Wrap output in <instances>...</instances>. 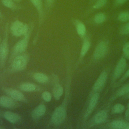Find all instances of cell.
<instances>
[{
	"label": "cell",
	"instance_id": "cell-30",
	"mask_svg": "<svg viewBox=\"0 0 129 129\" xmlns=\"http://www.w3.org/2000/svg\"><path fill=\"white\" fill-rule=\"evenodd\" d=\"M121 33L124 35H129V22L122 28Z\"/></svg>",
	"mask_w": 129,
	"mask_h": 129
},
{
	"label": "cell",
	"instance_id": "cell-18",
	"mask_svg": "<svg viewBox=\"0 0 129 129\" xmlns=\"http://www.w3.org/2000/svg\"><path fill=\"white\" fill-rule=\"evenodd\" d=\"M33 77L36 81L40 83H46L48 81V77L42 73H36L34 74Z\"/></svg>",
	"mask_w": 129,
	"mask_h": 129
},
{
	"label": "cell",
	"instance_id": "cell-9",
	"mask_svg": "<svg viewBox=\"0 0 129 129\" xmlns=\"http://www.w3.org/2000/svg\"><path fill=\"white\" fill-rule=\"evenodd\" d=\"M107 78V74L105 71L102 72L95 81L93 89L94 91H97L101 89L104 85Z\"/></svg>",
	"mask_w": 129,
	"mask_h": 129
},
{
	"label": "cell",
	"instance_id": "cell-29",
	"mask_svg": "<svg viewBox=\"0 0 129 129\" xmlns=\"http://www.w3.org/2000/svg\"><path fill=\"white\" fill-rule=\"evenodd\" d=\"M3 4L6 7L12 8L14 7V3L12 0H2Z\"/></svg>",
	"mask_w": 129,
	"mask_h": 129
},
{
	"label": "cell",
	"instance_id": "cell-14",
	"mask_svg": "<svg viewBox=\"0 0 129 129\" xmlns=\"http://www.w3.org/2000/svg\"><path fill=\"white\" fill-rule=\"evenodd\" d=\"M107 117V113L105 110L98 112L94 116V120L96 123H101L105 121Z\"/></svg>",
	"mask_w": 129,
	"mask_h": 129
},
{
	"label": "cell",
	"instance_id": "cell-17",
	"mask_svg": "<svg viewBox=\"0 0 129 129\" xmlns=\"http://www.w3.org/2000/svg\"><path fill=\"white\" fill-rule=\"evenodd\" d=\"M111 125L112 128L121 129V128H126L128 124H127L126 122L123 121L114 120L111 123Z\"/></svg>",
	"mask_w": 129,
	"mask_h": 129
},
{
	"label": "cell",
	"instance_id": "cell-37",
	"mask_svg": "<svg viewBox=\"0 0 129 129\" xmlns=\"http://www.w3.org/2000/svg\"><path fill=\"white\" fill-rule=\"evenodd\" d=\"M127 105H128V108H129V101H128V102Z\"/></svg>",
	"mask_w": 129,
	"mask_h": 129
},
{
	"label": "cell",
	"instance_id": "cell-20",
	"mask_svg": "<svg viewBox=\"0 0 129 129\" xmlns=\"http://www.w3.org/2000/svg\"><path fill=\"white\" fill-rule=\"evenodd\" d=\"M76 29L77 33L80 36H83L85 34L86 29L85 25L83 23L78 22L77 23Z\"/></svg>",
	"mask_w": 129,
	"mask_h": 129
},
{
	"label": "cell",
	"instance_id": "cell-36",
	"mask_svg": "<svg viewBox=\"0 0 129 129\" xmlns=\"http://www.w3.org/2000/svg\"><path fill=\"white\" fill-rule=\"evenodd\" d=\"M126 128H127V129H129V125H128V126H127V127H126Z\"/></svg>",
	"mask_w": 129,
	"mask_h": 129
},
{
	"label": "cell",
	"instance_id": "cell-1",
	"mask_svg": "<svg viewBox=\"0 0 129 129\" xmlns=\"http://www.w3.org/2000/svg\"><path fill=\"white\" fill-rule=\"evenodd\" d=\"M66 115L67 111L65 105L64 104H62L57 107L53 112L51 121L54 125H60L64 121Z\"/></svg>",
	"mask_w": 129,
	"mask_h": 129
},
{
	"label": "cell",
	"instance_id": "cell-34",
	"mask_svg": "<svg viewBox=\"0 0 129 129\" xmlns=\"http://www.w3.org/2000/svg\"><path fill=\"white\" fill-rule=\"evenodd\" d=\"M14 1L16 2H21L22 0H14Z\"/></svg>",
	"mask_w": 129,
	"mask_h": 129
},
{
	"label": "cell",
	"instance_id": "cell-28",
	"mask_svg": "<svg viewBox=\"0 0 129 129\" xmlns=\"http://www.w3.org/2000/svg\"><path fill=\"white\" fill-rule=\"evenodd\" d=\"M42 97L43 99L46 102H49L51 99V95L48 91L44 92L42 94Z\"/></svg>",
	"mask_w": 129,
	"mask_h": 129
},
{
	"label": "cell",
	"instance_id": "cell-23",
	"mask_svg": "<svg viewBox=\"0 0 129 129\" xmlns=\"http://www.w3.org/2000/svg\"><path fill=\"white\" fill-rule=\"evenodd\" d=\"M106 19V16L103 13H98L95 15L94 21L96 24H101L105 21Z\"/></svg>",
	"mask_w": 129,
	"mask_h": 129
},
{
	"label": "cell",
	"instance_id": "cell-11",
	"mask_svg": "<svg viewBox=\"0 0 129 129\" xmlns=\"http://www.w3.org/2000/svg\"><path fill=\"white\" fill-rule=\"evenodd\" d=\"M7 93L11 97V98L17 101H24L25 97L24 95L19 91L12 89H7L6 90Z\"/></svg>",
	"mask_w": 129,
	"mask_h": 129
},
{
	"label": "cell",
	"instance_id": "cell-5",
	"mask_svg": "<svg viewBox=\"0 0 129 129\" xmlns=\"http://www.w3.org/2000/svg\"><path fill=\"white\" fill-rule=\"evenodd\" d=\"M8 53L9 46L7 38L6 37L0 46V63L2 66L5 64Z\"/></svg>",
	"mask_w": 129,
	"mask_h": 129
},
{
	"label": "cell",
	"instance_id": "cell-38",
	"mask_svg": "<svg viewBox=\"0 0 129 129\" xmlns=\"http://www.w3.org/2000/svg\"><path fill=\"white\" fill-rule=\"evenodd\" d=\"M0 41H1V39H0Z\"/></svg>",
	"mask_w": 129,
	"mask_h": 129
},
{
	"label": "cell",
	"instance_id": "cell-32",
	"mask_svg": "<svg viewBox=\"0 0 129 129\" xmlns=\"http://www.w3.org/2000/svg\"><path fill=\"white\" fill-rule=\"evenodd\" d=\"M127 1V0H115V3L118 5H122Z\"/></svg>",
	"mask_w": 129,
	"mask_h": 129
},
{
	"label": "cell",
	"instance_id": "cell-26",
	"mask_svg": "<svg viewBox=\"0 0 129 129\" xmlns=\"http://www.w3.org/2000/svg\"><path fill=\"white\" fill-rule=\"evenodd\" d=\"M107 0H97L93 8L94 9H99L103 7L107 3Z\"/></svg>",
	"mask_w": 129,
	"mask_h": 129
},
{
	"label": "cell",
	"instance_id": "cell-21",
	"mask_svg": "<svg viewBox=\"0 0 129 129\" xmlns=\"http://www.w3.org/2000/svg\"><path fill=\"white\" fill-rule=\"evenodd\" d=\"M31 3L37 10L40 16L42 12V3L41 0H30Z\"/></svg>",
	"mask_w": 129,
	"mask_h": 129
},
{
	"label": "cell",
	"instance_id": "cell-35",
	"mask_svg": "<svg viewBox=\"0 0 129 129\" xmlns=\"http://www.w3.org/2000/svg\"><path fill=\"white\" fill-rule=\"evenodd\" d=\"M53 0H47V2H52Z\"/></svg>",
	"mask_w": 129,
	"mask_h": 129
},
{
	"label": "cell",
	"instance_id": "cell-7",
	"mask_svg": "<svg viewBox=\"0 0 129 129\" xmlns=\"http://www.w3.org/2000/svg\"><path fill=\"white\" fill-rule=\"evenodd\" d=\"M126 66V61L124 58H121L117 63L113 73V78L115 79L118 78L124 71Z\"/></svg>",
	"mask_w": 129,
	"mask_h": 129
},
{
	"label": "cell",
	"instance_id": "cell-24",
	"mask_svg": "<svg viewBox=\"0 0 129 129\" xmlns=\"http://www.w3.org/2000/svg\"><path fill=\"white\" fill-rule=\"evenodd\" d=\"M118 20L122 22L129 21V12H123L120 13L117 17Z\"/></svg>",
	"mask_w": 129,
	"mask_h": 129
},
{
	"label": "cell",
	"instance_id": "cell-27",
	"mask_svg": "<svg viewBox=\"0 0 129 129\" xmlns=\"http://www.w3.org/2000/svg\"><path fill=\"white\" fill-rule=\"evenodd\" d=\"M122 50L125 57L129 59V41L124 45Z\"/></svg>",
	"mask_w": 129,
	"mask_h": 129
},
{
	"label": "cell",
	"instance_id": "cell-22",
	"mask_svg": "<svg viewBox=\"0 0 129 129\" xmlns=\"http://www.w3.org/2000/svg\"><path fill=\"white\" fill-rule=\"evenodd\" d=\"M90 47V43L88 40H85L82 45L81 50V56L83 57L86 55Z\"/></svg>",
	"mask_w": 129,
	"mask_h": 129
},
{
	"label": "cell",
	"instance_id": "cell-10",
	"mask_svg": "<svg viewBox=\"0 0 129 129\" xmlns=\"http://www.w3.org/2000/svg\"><path fill=\"white\" fill-rule=\"evenodd\" d=\"M46 111V107L44 104H40L36 107L32 112V117L34 119H38L42 117Z\"/></svg>",
	"mask_w": 129,
	"mask_h": 129
},
{
	"label": "cell",
	"instance_id": "cell-15",
	"mask_svg": "<svg viewBox=\"0 0 129 129\" xmlns=\"http://www.w3.org/2000/svg\"><path fill=\"white\" fill-rule=\"evenodd\" d=\"M53 96L56 100H58L63 93V88L59 84H56L53 88Z\"/></svg>",
	"mask_w": 129,
	"mask_h": 129
},
{
	"label": "cell",
	"instance_id": "cell-12",
	"mask_svg": "<svg viewBox=\"0 0 129 129\" xmlns=\"http://www.w3.org/2000/svg\"><path fill=\"white\" fill-rule=\"evenodd\" d=\"M0 105L3 107L7 108H13L16 106V103L12 98L3 96L0 98Z\"/></svg>",
	"mask_w": 129,
	"mask_h": 129
},
{
	"label": "cell",
	"instance_id": "cell-3",
	"mask_svg": "<svg viewBox=\"0 0 129 129\" xmlns=\"http://www.w3.org/2000/svg\"><path fill=\"white\" fill-rule=\"evenodd\" d=\"M28 58L25 55L17 56L12 62V68L16 71H20L24 69L27 64Z\"/></svg>",
	"mask_w": 129,
	"mask_h": 129
},
{
	"label": "cell",
	"instance_id": "cell-25",
	"mask_svg": "<svg viewBox=\"0 0 129 129\" xmlns=\"http://www.w3.org/2000/svg\"><path fill=\"white\" fill-rule=\"evenodd\" d=\"M124 110V106L120 103L115 104L113 107V112L114 113H120Z\"/></svg>",
	"mask_w": 129,
	"mask_h": 129
},
{
	"label": "cell",
	"instance_id": "cell-8",
	"mask_svg": "<svg viewBox=\"0 0 129 129\" xmlns=\"http://www.w3.org/2000/svg\"><path fill=\"white\" fill-rule=\"evenodd\" d=\"M99 98V94L98 93H95L91 98L90 101H89V103L88 105V106L87 107V110L86 111L84 117L85 118H87L91 114V113H92V112L93 111L94 108L95 107L98 99Z\"/></svg>",
	"mask_w": 129,
	"mask_h": 129
},
{
	"label": "cell",
	"instance_id": "cell-16",
	"mask_svg": "<svg viewBox=\"0 0 129 129\" xmlns=\"http://www.w3.org/2000/svg\"><path fill=\"white\" fill-rule=\"evenodd\" d=\"M20 87L22 90L28 92L34 91L36 89V86H35V85L30 83H23L20 85Z\"/></svg>",
	"mask_w": 129,
	"mask_h": 129
},
{
	"label": "cell",
	"instance_id": "cell-33",
	"mask_svg": "<svg viewBox=\"0 0 129 129\" xmlns=\"http://www.w3.org/2000/svg\"><path fill=\"white\" fill-rule=\"evenodd\" d=\"M128 77H129V69L125 72V74H124V76L122 78V80H124V79H126V78H127Z\"/></svg>",
	"mask_w": 129,
	"mask_h": 129
},
{
	"label": "cell",
	"instance_id": "cell-31",
	"mask_svg": "<svg viewBox=\"0 0 129 129\" xmlns=\"http://www.w3.org/2000/svg\"><path fill=\"white\" fill-rule=\"evenodd\" d=\"M124 117H125V118L126 120L129 121V108H128V109L126 110V111L125 112Z\"/></svg>",
	"mask_w": 129,
	"mask_h": 129
},
{
	"label": "cell",
	"instance_id": "cell-6",
	"mask_svg": "<svg viewBox=\"0 0 129 129\" xmlns=\"http://www.w3.org/2000/svg\"><path fill=\"white\" fill-rule=\"evenodd\" d=\"M29 34H26V36L23 39L18 41L14 47V53L15 54L24 52L27 48L28 43Z\"/></svg>",
	"mask_w": 129,
	"mask_h": 129
},
{
	"label": "cell",
	"instance_id": "cell-13",
	"mask_svg": "<svg viewBox=\"0 0 129 129\" xmlns=\"http://www.w3.org/2000/svg\"><path fill=\"white\" fill-rule=\"evenodd\" d=\"M4 117L12 123H16L20 120V117L17 114L10 111H6L4 113Z\"/></svg>",
	"mask_w": 129,
	"mask_h": 129
},
{
	"label": "cell",
	"instance_id": "cell-19",
	"mask_svg": "<svg viewBox=\"0 0 129 129\" xmlns=\"http://www.w3.org/2000/svg\"><path fill=\"white\" fill-rule=\"evenodd\" d=\"M127 93H129V83L125 84L117 91L116 94V97L122 96Z\"/></svg>",
	"mask_w": 129,
	"mask_h": 129
},
{
	"label": "cell",
	"instance_id": "cell-4",
	"mask_svg": "<svg viewBox=\"0 0 129 129\" xmlns=\"http://www.w3.org/2000/svg\"><path fill=\"white\" fill-rule=\"evenodd\" d=\"M107 48V45L105 41H101L96 46L93 56L96 59H99L101 58L105 55Z\"/></svg>",
	"mask_w": 129,
	"mask_h": 129
},
{
	"label": "cell",
	"instance_id": "cell-2",
	"mask_svg": "<svg viewBox=\"0 0 129 129\" xmlns=\"http://www.w3.org/2000/svg\"><path fill=\"white\" fill-rule=\"evenodd\" d=\"M28 31V27L27 25L18 20L13 22L11 26V32L15 36L26 35Z\"/></svg>",
	"mask_w": 129,
	"mask_h": 129
}]
</instances>
